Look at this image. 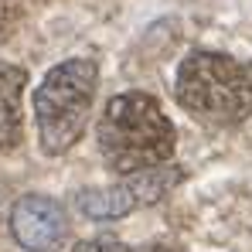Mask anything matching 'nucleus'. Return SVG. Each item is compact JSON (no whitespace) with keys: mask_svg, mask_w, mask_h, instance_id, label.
I'll use <instances>...</instances> for the list:
<instances>
[{"mask_svg":"<svg viewBox=\"0 0 252 252\" xmlns=\"http://www.w3.org/2000/svg\"><path fill=\"white\" fill-rule=\"evenodd\" d=\"M174 95L205 123H242L252 116V62L221 51H191L177 68Z\"/></svg>","mask_w":252,"mask_h":252,"instance_id":"f03ea898","label":"nucleus"},{"mask_svg":"<svg viewBox=\"0 0 252 252\" xmlns=\"http://www.w3.org/2000/svg\"><path fill=\"white\" fill-rule=\"evenodd\" d=\"M143 252H181V249H170V246H150V249H143Z\"/></svg>","mask_w":252,"mask_h":252,"instance_id":"6e6552de","label":"nucleus"},{"mask_svg":"<svg viewBox=\"0 0 252 252\" xmlns=\"http://www.w3.org/2000/svg\"><path fill=\"white\" fill-rule=\"evenodd\" d=\"M181 177H184V170L174 167L167 160V164H157V167H143V170H133V174H123L120 184L79 191L75 205L92 221H116V218L133 215L136 208H150V205L164 201L170 191L181 184Z\"/></svg>","mask_w":252,"mask_h":252,"instance_id":"20e7f679","label":"nucleus"},{"mask_svg":"<svg viewBox=\"0 0 252 252\" xmlns=\"http://www.w3.org/2000/svg\"><path fill=\"white\" fill-rule=\"evenodd\" d=\"M95 85H99L95 62L68 58L55 65L34 89V120H38L41 150L48 157H58L82 140L89 113H92V99H95Z\"/></svg>","mask_w":252,"mask_h":252,"instance_id":"7ed1b4c3","label":"nucleus"},{"mask_svg":"<svg viewBox=\"0 0 252 252\" xmlns=\"http://www.w3.org/2000/svg\"><path fill=\"white\" fill-rule=\"evenodd\" d=\"M10 235L28 252H55L68 235V218L48 194H24L10 208Z\"/></svg>","mask_w":252,"mask_h":252,"instance_id":"39448f33","label":"nucleus"},{"mask_svg":"<svg viewBox=\"0 0 252 252\" xmlns=\"http://www.w3.org/2000/svg\"><path fill=\"white\" fill-rule=\"evenodd\" d=\"M75 252H129L126 242L113 239V235H99V239H85L75 246Z\"/></svg>","mask_w":252,"mask_h":252,"instance_id":"0eeeda50","label":"nucleus"},{"mask_svg":"<svg viewBox=\"0 0 252 252\" xmlns=\"http://www.w3.org/2000/svg\"><path fill=\"white\" fill-rule=\"evenodd\" d=\"M28 85V72L21 65H0V150H14L24 136L21 95Z\"/></svg>","mask_w":252,"mask_h":252,"instance_id":"423d86ee","label":"nucleus"},{"mask_svg":"<svg viewBox=\"0 0 252 252\" xmlns=\"http://www.w3.org/2000/svg\"><path fill=\"white\" fill-rule=\"evenodd\" d=\"M177 133L160 102L147 92L113 95L99 120V150L116 174L167 164L174 157Z\"/></svg>","mask_w":252,"mask_h":252,"instance_id":"f257e3e1","label":"nucleus"}]
</instances>
